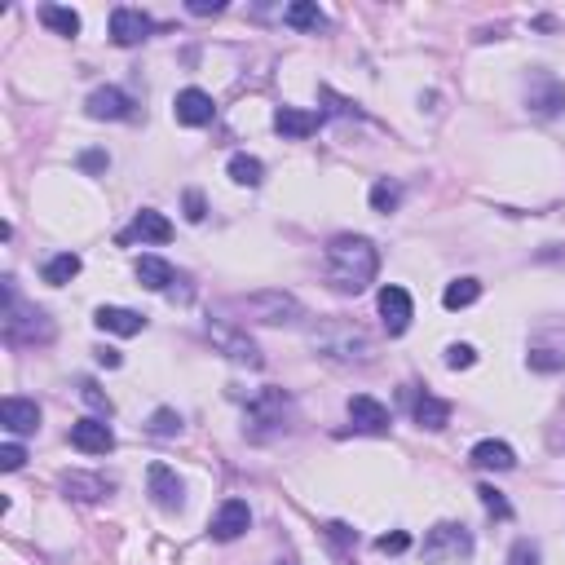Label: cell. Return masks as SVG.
I'll list each match as a JSON object with an SVG mask.
<instances>
[{
	"instance_id": "obj_18",
	"label": "cell",
	"mask_w": 565,
	"mask_h": 565,
	"mask_svg": "<svg viewBox=\"0 0 565 565\" xmlns=\"http://www.w3.org/2000/svg\"><path fill=\"white\" fill-rule=\"evenodd\" d=\"M137 239L142 243H168L173 239V221H168L164 212H155V208H142L133 217V226L120 234V243H137Z\"/></svg>"
},
{
	"instance_id": "obj_36",
	"label": "cell",
	"mask_w": 565,
	"mask_h": 565,
	"mask_svg": "<svg viewBox=\"0 0 565 565\" xmlns=\"http://www.w3.org/2000/svg\"><path fill=\"white\" fill-rule=\"evenodd\" d=\"M473 362H477L473 345H451V349H446V367H451V371H468Z\"/></svg>"
},
{
	"instance_id": "obj_39",
	"label": "cell",
	"mask_w": 565,
	"mask_h": 565,
	"mask_svg": "<svg viewBox=\"0 0 565 565\" xmlns=\"http://www.w3.org/2000/svg\"><path fill=\"white\" fill-rule=\"evenodd\" d=\"M204 217H208L204 190H186V221H204Z\"/></svg>"
},
{
	"instance_id": "obj_34",
	"label": "cell",
	"mask_w": 565,
	"mask_h": 565,
	"mask_svg": "<svg viewBox=\"0 0 565 565\" xmlns=\"http://www.w3.org/2000/svg\"><path fill=\"white\" fill-rule=\"evenodd\" d=\"M508 565H539V543L535 539H517L508 552Z\"/></svg>"
},
{
	"instance_id": "obj_26",
	"label": "cell",
	"mask_w": 565,
	"mask_h": 565,
	"mask_svg": "<svg viewBox=\"0 0 565 565\" xmlns=\"http://www.w3.org/2000/svg\"><path fill=\"white\" fill-rule=\"evenodd\" d=\"M40 23H45L53 36H80V14L67 5H40Z\"/></svg>"
},
{
	"instance_id": "obj_14",
	"label": "cell",
	"mask_w": 565,
	"mask_h": 565,
	"mask_svg": "<svg viewBox=\"0 0 565 565\" xmlns=\"http://www.w3.org/2000/svg\"><path fill=\"white\" fill-rule=\"evenodd\" d=\"M71 446H76L80 455H111L115 451V433L106 420H76L71 424Z\"/></svg>"
},
{
	"instance_id": "obj_37",
	"label": "cell",
	"mask_w": 565,
	"mask_h": 565,
	"mask_svg": "<svg viewBox=\"0 0 565 565\" xmlns=\"http://www.w3.org/2000/svg\"><path fill=\"white\" fill-rule=\"evenodd\" d=\"M376 548L389 552V557H398V552L411 548V535H407V530H393V535H380V539H376Z\"/></svg>"
},
{
	"instance_id": "obj_17",
	"label": "cell",
	"mask_w": 565,
	"mask_h": 565,
	"mask_svg": "<svg viewBox=\"0 0 565 565\" xmlns=\"http://www.w3.org/2000/svg\"><path fill=\"white\" fill-rule=\"evenodd\" d=\"M323 124V111H305V106H279L274 111V133L287 137V142H301V137L318 133Z\"/></svg>"
},
{
	"instance_id": "obj_21",
	"label": "cell",
	"mask_w": 565,
	"mask_h": 565,
	"mask_svg": "<svg viewBox=\"0 0 565 565\" xmlns=\"http://www.w3.org/2000/svg\"><path fill=\"white\" fill-rule=\"evenodd\" d=\"M62 495L76 504H98L102 495H111V482L98 473H62Z\"/></svg>"
},
{
	"instance_id": "obj_2",
	"label": "cell",
	"mask_w": 565,
	"mask_h": 565,
	"mask_svg": "<svg viewBox=\"0 0 565 565\" xmlns=\"http://www.w3.org/2000/svg\"><path fill=\"white\" fill-rule=\"evenodd\" d=\"M309 349L327 362H340V367H362L376 358V340L367 336V327L349 323V318H318L309 327Z\"/></svg>"
},
{
	"instance_id": "obj_22",
	"label": "cell",
	"mask_w": 565,
	"mask_h": 565,
	"mask_svg": "<svg viewBox=\"0 0 565 565\" xmlns=\"http://www.w3.org/2000/svg\"><path fill=\"white\" fill-rule=\"evenodd\" d=\"M468 460H473V468H490V473H508V468H517L513 446H508V442H495V437L477 442L473 451H468Z\"/></svg>"
},
{
	"instance_id": "obj_31",
	"label": "cell",
	"mask_w": 565,
	"mask_h": 565,
	"mask_svg": "<svg viewBox=\"0 0 565 565\" xmlns=\"http://www.w3.org/2000/svg\"><path fill=\"white\" fill-rule=\"evenodd\" d=\"M323 535H327V543L336 548V561H340V565H349V552H345V548H354V543H358V530H349L345 521H332V526H327Z\"/></svg>"
},
{
	"instance_id": "obj_7",
	"label": "cell",
	"mask_w": 565,
	"mask_h": 565,
	"mask_svg": "<svg viewBox=\"0 0 565 565\" xmlns=\"http://www.w3.org/2000/svg\"><path fill=\"white\" fill-rule=\"evenodd\" d=\"M208 336H212V345H217L230 362H239V367H261L257 340L243 332L239 323H221V318H212V323H208Z\"/></svg>"
},
{
	"instance_id": "obj_9",
	"label": "cell",
	"mask_w": 565,
	"mask_h": 565,
	"mask_svg": "<svg viewBox=\"0 0 565 565\" xmlns=\"http://www.w3.org/2000/svg\"><path fill=\"white\" fill-rule=\"evenodd\" d=\"M151 31H155V18L142 14V9H129V5L111 9V40L115 45L133 49V45H142V40H151Z\"/></svg>"
},
{
	"instance_id": "obj_10",
	"label": "cell",
	"mask_w": 565,
	"mask_h": 565,
	"mask_svg": "<svg viewBox=\"0 0 565 565\" xmlns=\"http://www.w3.org/2000/svg\"><path fill=\"white\" fill-rule=\"evenodd\" d=\"M376 305H380V318H385V332H389V336H402V332H407V327H411V318H415V305H411L407 287H398V283L380 287Z\"/></svg>"
},
{
	"instance_id": "obj_15",
	"label": "cell",
	"mask_w": 565,
	"mask_h": 565,
	"mask_svg": "<svg viewBox=\"0 0 565 565\" xmlns=\"http://www.w3.org/2000/svg\"><path fill=\"white\" fill-rule=\"evenodd\" d=\"M173 115H177L181 129H204V124H212L217 106H212V98L204 89H181L173 98Z\"/></svg>"
},
{
	"instance_id": "obj_40",
	"label": "cell",
	"mask_w": 565,
	"mask_h": 565,
	"mask_svg": "<svg viewBox=\"0 0 565 565\" xmlns=\"http://www.w3.org/2000/svg\"><path fill=\"white\" fill-rule=\"evenodd\" d=\"M190 14L195 18H212V14H221V9H226V0H190Z\"/></svg>"
},
{
	"instance_id": "obj_30",
	"label": "cell",
	"mask_w": 565,
	"mask_h": 565,
	"mask_svg": "<svg viewBox=\"0 0 565 565\" xmlns=\"http://www.w3.org/2000/svg\"><path fill=\"white\" fill-rule=\"evenodd\" d=\"M398 204H402V186L393 177H380L376 186H371V208L376 212H398Z\"/></svg>"
},
{
	"instance_id": "obj_23",
	"label": "cell",
	"mask_w": 565,
	"mask_h": 565,
	"mask_svg": "<svg viewBox=\"0 0 565 565\" xmlns=\"http://www.w3.org/2000/svg\"><path fill=\"white\" fill-rule=\"evenodd\" d=\"M137 283H142L146 292H173L177 270L164 257H142V261H137Z\"/></svg>"
},
{
	"instance_id": "obj_38",
	"label": "cell",
	"mask_w": 565,
	"mask_h": 565,
	"mask_svg": "<svg viewBox=\"0 0 565 565\" xmlns=\"http://www.w3.org/2000/svg\"><path fill=\"white\" fill-rule=\"evenodd\" d=\"M80 393H84V402H89V407H93V411H102V415H111V398H106V393H102L98 385H93V380H84V385H80Z\"/></svg>"
},
{
	"instance_id": "obj_11",
	"label": "cell",
	"mask_w": 565,
	"mask_h": 565,
	"mask_svg": "<svg viewBox=\"0 0 565 565\" xmlns=\"http://www.w3.org/2000/svg\"><path fill=\"white\" fill-rule=\"evenodd\" d=\"M146 490H151L155 508H164V513H177V508L186 504V486H181V477L168 464H151V468H146Z\"/></svg>"
},
{
	"instance_id": "obj_5",
	"label": "cell",
	"mask_w": 565,
	"mask_h": 565,
	"mask_svg": "<svg viewBox=\"0 0 565 565\" xmlns=\"http://www.w3.org/2000/svg\"><path fill=\"white\" fill-rule=\"evenodd\" d=\"M287 424H292V398L283 389H257L248 398V424H243V433L252 442H265V437L283 433Z\"/></svg>"
},
{
	"instance_id": "obj_19",
	"label": "cell",
	"mask_w": 565,
	"mask_h": 565,
	"mask_svg": "<svg viewBox=\"0 0 565 565\" xmlns=\"http://www.w3.org/2000/svg\"><path fill=\"white\" fill-rule=\"evenodd\" d=\"M0 424H5L14 437H27L40 429V407L31 398H5L0 402Z\"/></svg>"
},
{
	"instance_id": "obj_8",
	"label": "cell",
	"mask_w": 565,
	"mask_h": 565,
	"mask_svg": "<svg viewBox=\"0 0 565 565\" xmlns=\"http://www.w3.org/2000/svg\"><path fill=\"white\" fill-rule=\"evenodd\" d=\"M526 106L539 115V120H552V115L565 111V84L552 76V71H535L526 80Z\"/></svg>"
},
{
	"instance_id": "obj_33",
	"label": "cell",
	"mask_w": 565,
	"mask_h": 565,
	"mask_svg": "<svg viewBox=\"0 0 565 565\" xmlns=\"http://www.w3.org/2000/svg\"><path fill=\"white\" fill-rule=\"evenodd\" d=\"M155 437H177L181 433V415L173 411V407H159L155 415H151V424H146Z\"/></svg>"
},
{
	"instance_id": "obj_24",
	"label": "cell",
	"mask_w": 565,
	"mask_h": 565,
	"mask_svg": "<svg viewBox=\"0 0 565 565\" xmlns=\"http://www.w3.org/2000/svg\"><path fill=\"white\" fill-rule=\"evenodd\" d=\"M411 411H415V424H420V429H429V433H437V429H446V424H451V402L433 398V393H420Z\"/></svg>"
},
{
	"instance_id": "obj_20",
	"label": "cell",
	"mask_w": 565,
	"mask_h": 565,
	"mask_svg": "<svg viewBox=\"0 0 565 565\" xmlns=\"http://www.w3.org/2000/svg\"><path fill=\"white\" fill-rule=\"evenodd\" d=\"M93 323H98V332H111V336H137L146 327V318L124 305H102L98 314H93Z\"/></svg>"
},
{
	"instance_id": "obj_29",
	"label": "cell",
	"mask_w": 565,
	"mask_h": 565,
	"mask_svg": "<svg viewBox=\"0 0 565 565\" xmlns=\"http://www.w3.org/2000/svg\"><path fill=\"white\" fill-rule=\"evenodd\" d=\"M477 296H482V283H477V279H455V283H446L442 305L446 309H468Z\"/></svg>"
},
{
	"instance_id": "obj_4",
	"label": "cell",
	"mask_w": 565,
	"mask_h": 565,
	"mask_svg": "<svg viewBox=\"0 0 565 565\" xmlns=\"http://www.w3.org/2000/svg\"><path fill=\"white\" fill-rule=\"evenodd\" d=\"M5 340L9 345H49L53 340V323H49V314L45 309H36V305H18V296H14V279H5Z\"/></svg>"
},
{
	"instance_id": "obj_32",
	"label": "cell",
	"mask_w": 565,
	"mask_h": 565,
	"mask_svg": "<svg viewBox=\"0 0 565 565\" xmlns=\"http://www.w3.org/2000/svg\"><path fill=\"white\" fill-rule=\"evenodd\" d=\"M477 499H482V508H486L490 517H499V521L513 517V504L504 499V490H495V486H477Z\"/></svg>"
},
{
	"instance_id": "obj_42",
	"label": "cell",
	"mask_w": 565,
	"mask_h": 565,
	"mask_svg": "<svg viewBox=\"0 0 565 565\" xmlns=\"http://www.w3.org/2000/svg\"><path fill=\"white\" fill-rule=\"evenodd\" d=\"M80 164H84V173H98V168H106V155H102V151H89V155L80 159Z\"/></svg>"
},
{
	"instance_id": "obj_13",
	"label": "cell",
	"mask_w": 565,
	"mask_h": 565,
	"mask_svg": "<svg viewBox=\"0 0 565 565\" xmlns=\"http://www.w3.org/2000/svg\"><path fill=\"white\" fill-rule=\"evenodd\" d=\"M349 424H354L358 433H371V437H385L389 433V407L376 398H367V393H354L349 398Z\"/></svg>"
},
{
	"instance_id": "obj_25",
	"label": "cell",
	"mask_w": 565,
	"mask_h": 565,
	"mask_svg": "<svg viewBox=\"0 0 565 565\" xmlns=\"http://www.w3.org/2000/svg\"><path fill=\"white\" fill-rule=\"evenodd\" d=\"M283 23L296 27V31H323L327 27V14L314 5V0H292V5L283 9Z\"/></svg>"
},
{
	"instance_id": "obj_27",
	"label": "cell",
	"mask_w": 565,
	"mask_h": 565,
	"mask_svg": "<svg viewBox=\"0 0 565 565\" xmlns=\"http://www.w3.org/2000/svg\"><path fill=\"white\" fill-rule=\"evenodd\" d=\"M226 173H230V181L234 186H261L265 181V164L257 155H230V164H226Z\"/></svg>"
},
{
	"instance_id": "obj_3",
	"label": "cell",
	"mask_w": 565,
	"mask_h": 565,
	"mask_svg": "<svg viewBox=\"0 0 565 565\" xmlns=\"http://www.w3.org/2000/svg\"><path fill=\"white\" fill-rule=\"evenodd\" d=\"M230 314V323L248 327V323H261V327H287V323H301L305 309L292 292H279V287H265V292H248V296H234V301L221 305Z\"/></svg>"
},
{
	"instance_id": "obj_28",
	"label": "cell",
	"mask_w": 565,
	"mask_h": 565,
	"mask_svg": "<svg viewBox=\"0 0 565 565\" xmlns=\"http://www.w3.org/2000/svg\"><path fill=\"white\" fill-rule=\"evenodd\" d=\"M80 265H84V261L76 257V252H58V257H49V261H45V270H40V274H45V283H49V287H62V283L76 279Z\"/></svg>"
},
{
	"instance_id": "obj_12",
	"label": "cell",
	"mask_w": 565,
	"mask_h": 565,
	"mask_svg": "<svg viewBox=\"0 0 565 565\" xmlns=\"http://www.w3.org/2000/svg\"><path fill=\"white\" fill-rule=\"evenodd\" d=\"M248 526H252V513H248V504L243 499H226V504L212 513L208 521V535L217 539V543H234L239 535H248Z\"/></svg>"
},
{
	"instance_id": "obj_35",
	"label": "cell",
	"mask_w": 565,
	"mask_h": 565,
	"mask_svg": "<svg viewBox=\"0 0 565 565\" xmlns=\"http://www.w3.org/2000/svg\"><path fill=\"white\" fill-rule=\"evenodd\" d=\"M27 464V451L18 442H5L0 446V473H18V468Z\"/></svg>"
},
{
	"instance_id": "obj_1",
	"label": "cell",
	"mask_w": 565,
	"mask_h": 565,
	"mask_svg": "<svg viewBox=\"0 0 565 565\" xmlns=\"http://www.w3.org/2000/svg\"><path fill=\"white\" fill-rule=\"evenodd\" d=\"M376 270H380V252H376V243L362 239V234H336V239L327 243L323 274H327V283H332V292L362 296L376 283Z\"/></svg>"
},
{
	"instance_id": "obj_16",
	"label": "cell",
	"mask_w": 565,
	"mask_h": 565,
	"mask_svg": "<svg viewBox=\"0 0 565 565\" xmlns=\"http://www.w3.org/2000/svg\"><path fill=\"white\" fill-rule=\"evenodd\" d=\"M84 111H89V120H133V98L124 89H115V84H106V89L89 93Z\"/></svg>"
},
{
	"instance_id": "obj_6",
	"label": "cell",
	"mask_w": 565,
	"mask_h": 565,
	"mask_svg": "<svg viewBox=\"0 0 565 565\" xmlns=\"http://www.w3.org/2000/svg\"><path fill=\"white\" fill-rule=\"evenodd\" d=\"M424 565H464L473 557V535L460 521H437V526L424 535V548H420Z\"/></svg>"
},
{
	"instance_id": "obj_41",
	"label": "cell",
	"mask_w": 565,
	"mask_h": 565,
	"mask_svg": "<svg viewBox=\"0 0 565 565\" xmlns=\"http://www.w3.org/2000/svg\"><path fill=\"white\" fill-rule=\"evenodd\" d=\"M93 358H98L106 371H115V367H120V362H124V358H120V349H93Z\"/></svg>"
}]
</instances>
